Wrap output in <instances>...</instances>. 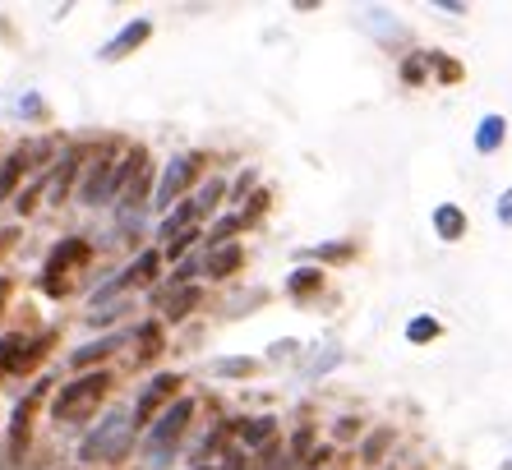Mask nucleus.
<instances>
[{
    "label": "nucleus",
    "mask_w": 512,
    "mask_h": 470,
    "mask_svg": "<svg viewBox=\"0 0 512 470\" xmlns=\"http://www.w3.org/2000/svg\"><path fill=\"white\" fill-rule=\"evenodd\" d=\"M125 176H130V143L102 139L93 148V162L84 166V189H79V203L97 208V203H107V199H120Z\"/></svg>",
    "instance_id": "f257e3e1"
},
{
    "label": "nucleus",
    "mask_w": 512,
    "mask_h": 470,
    "mask_svg": "<svg viewBox=\"0 0 512 470\" xmlns=\"http://www.w3.org/2000/svg\"><path fill=\"white\" fill-rule=\"evenodd\" d=\"M88 263H93V240H84V235H65V240L47 254V263H42V277H37L42 295L65 300V295L79 286V277H84Z\"/></svg>",
    "instance_id": "f03ea898"
},
{
    "label": "nucleus",
    "mask_w": 512,
    "mask_h": 470,
    "mask_svg": "<svg viewBox=\"0 0 512 470\" xmlns=\"http://www.w3.org/2000/svg\"><path fill=\"white\" fill-rule=\"evenodd\" d=\"M111 388H116V378H111L107 369L74 378V383H65V388L56 392V401H51V415H56V424H84V420H93L97 406L111 397Z\"/></svg>",
    "instance_id": "7ed1b4c3"
},
{
    "label": "nucleus",
    "mask_w": 512,
    "mask_h": 470,
    "mask_svg": "<svg viewBox=\"0 0 512 470\" xmlns=\"http://www.w3.org/2000/svg\"><path fill=\"white\" fill-rule=\"evenodd\" d=\"M130 443H134V415L111 411L107 420L79 443V461H88V466H120V461L130 457Z\"/></svg>",
    "instance_id": "20e7f679"
},
{
    "label": "nucleus",
    "mask_w": 512,
    "mask_h": 470,
    "mask_svg": "<svg viewBox=\"0 0 512 470\" xmlns=\"http://www.w3.org/2000/svg\"><path fill=\"white\" fill-rule=\"evenodd\" d=\"M60 341V328H47V332H5L0 341V369L10 378H28L37 369L47 365L51 346Z\"/></svg>",
    "instance_id": "39448f33"
},
{
    "label": "nucleus",
    "mask_w": 512,
    "mask_h": 470,
    "mask_svg": "<svg viewBox=\"0 0 512 470\" xmlns=\"http://www.w3.org/2000/svg\"><path fill=\"white\" fill-rule=\"evenodd\" d=\"M47 392H51V383L42 378V383H33V388L19 397V406H14V415H10V438H5V466H24V452H28V443H33V424H37V411H42Z\"/></svg>",
    "instance_id": "423d86ee"
},
{
    "label": "nucleus",
    "mask_w": 512,
    "mask_h": 470,
    "mask_svg": "<svg viewBox=\"0 0 512 470\" xmlns=\"http://www.w3.org/2000/svg\"><path fill=\"white\" fill-rule=\"evenodd\" d=\"M190 420H194V401L180 397L176 406H171V411L162 415L153 429H148V470H162V466H167V452H176V443L185 438Z\"/></svg>",
    "instance_id": "0eeeda50"
},
{
    "label": "nucleus",
    "mask_w": 512,
    "mask_h": 470,
    "mask_svg": "<svg viewBox=\"0 0 512 470\" xmlns=\"http://www.w3.org/2000/svg\"><path fill=\"white\" fill-rule=\"evenodd\" d=\"M203 166H208V157H203V153L171 157V166L162 171V180H157V189H153V208H171L176 199H185V194H190V185L203 176Z\"/></svg>",
    "instance_id": "6e6552de"
},
{
    "label": "nucleus",
    "mask_w": 512,
    "mask_h": 470,
    "mask_svg": "<svg viewBox=\"0 0 512 470\" xmlns=\"http://www.w3.org/2000/svg\"><path fill=\"white\" fill-rule=\"evenodd\" d=\"M180 388H185V374H157L134 401V429H148L153 420H162L180 401Z\"/></svg>",
    "instance_id": "1a4fd4ad"
},
{
    "label": "nucleus",
    "mask_w": 512,
    "mask_h": 470,
    "mask_svg": "<svg viewBox=\"0 0 512 470\" xmlns=\"http://www.w3.org/2000/svg\"><path fill=\"white\" fill-rule=\"evenodd\" d=\"M157 272H162V254H157V249H143L139 259L120 272L116 282H107L102 291H97L93 305H111V300H125V291H143V286H153Z\"/></svg>",
    "instance_id": "9d476101"
},
{
    "label": "nucleus",
    "mask_w": 512,
    "mask_h": 470,
    "mask_svg": "<svg viewBox=\"0 0 512 470\" xmlns=\"http://www.w3.org/2000/svg\"><path fill=\"white\" fill-rule=\"evenodd\" d=\"M51 148H56L51 139H28V143H19V148H14V153L0 162V199H10L14 185H19L28 171H37V166L47 162Z\"/></svg>",
    "instance_id": "9b49d317"
},
{
    "label": "nucleus",
    "mask_w": 512,
    "mask_h": 470,
    "mask_svg": "<svg viewBox=\"0 0 512 470\" xmlns=\"http://www.w3.org/2000/svg\"><path fill=\"white\" fill-rule=\"evenodd\" d=\"M143 203H148V148L130 143V176L120 185V217H139Z\"/></svg>",
    "instance_id": "f8f14e48"
},
{
    "label": "nucleus",
    "mask_w": 512,
    "mask_h": 470,
    "mask_svg": "<svg viewBox=\"0 0 512 470\" xmlns=\"http://www.w3.org/2000/svg\"><path fill=\"white\" fill-rule=\"evenodd\" d=\"M148 37H153V19H130V24L120 28L111 42H102V47H97V60H102V65H116V60L134 56Z\"/></svg>",
    "instance_id": "ddd939ff"
},
{
    "label": "nucleus",
    "mask_w": 512,
    "mask_h": 470,
    "mask_svg": "<svg viewBox=\"0 0 512 470\" xmlns=\"http://www.w3.org/2000/svg\"><path fill=\"white\" fill-rule=\"evenodd\" d=\"M130 346H134V369H148L157 360V355L167 351V337H162V323L157 318H148V323H139V328L130 332Z\"/></svg>",
    "instance_id": "4468645a"
},
{
    "label": "nucleus",
    "mask_w": 512,
    "mask_h": 470,
    "mask_svg": "<svg viewBox=\"0 0 512 470\" xmlns=\"http://www.w3.org/2000/svg\"><path fill=\"white\" fill-rule=\"evenodd\" d=\"M84 157H88V148H84V143H74L70 153H65V157H60V162H56V171H51V176H47V194H51V203H65V194H70L74 176L84 171V166H79V162H84Z\"/></svg>",
    "instance_id": "2eb2a0df"
},
{
    "label": "nucleus",
    "mask_w": 512,
    "mask_h": 470,
    "mask_svg": "<svg viewBox=\"0 0 512 470\" xmlns=\"http://www.w3.org/2000/svg\"><path fill=\"white\" fill-rule=\"evenodd\" d=\"M199 217H208V208H203L199 199H185V203H176V212H171L167 222H162V231H157V240H162V245H176L180 235H190V231H194V222H199Z\"/></svg>",
    "instance_id": "dca6fc26"
},
{
    "label": "nucleus",
    "mask_w": 512,
    "mask_h": 470,
    "mask_svg": "<svg viewBox=\"0 0 512 470\" xmlns=\"http://www.w3.org/2000/svg\"><path fill=\"white\" fill-rule=\"evenodd\" d=\"M240 268H245V249L240 245H222L203 254V277H213V282H227L231 272H240Z\"/></svg>",
    "instance_id": "f3484780"
},
{
    "label": "nucleus",
    "mask_w": 512,
    "mask_h": 470,
    "mask_svg": "<svg viewBox=\"0 0 512 470\" xmlns=\"http://www.w3.org/2000/svg\"><path fill=\"white\" fill-rule=\"evenodd\" d=\"M125 341H130V332H111V337H102V341H88V346H79V351L70 355V365H74V369H88V365H97V360L116 355Z\"/></svg>",
    "instance_id": "a211bd4d"
},
{
    "label": "nucleus",
    "mask_w": 512,
    "mask_h": 470,
    "mask_svg": "<svg viewBox=\"0 0 512 470\" xmlns=\"http://www.w3.org/2000/svg\"><path fill=\"white\" fill-rule=\"evenodd\" d=\"M434 231H439V240H462L466 212L457 208V203H439V208H434Z\"/></svg>",
    "instance_id": "6ab92c4d"
},
{
    "label": "nucleus",
    "mask_w": 512,
    "mask_h": 470,
    "mask_svg": "<svg viewBox=\"0 0 512 470\" xmlns=\"http://www.w3.org/2000/svg\"><path fill=\"white\" fill-rule=\"evenodd\" d=\"M273 415H254V420H236V434L245 438V447H273Z\"/></svg>",
    "instance_id": "aec40b11"
},
{
    "label": "nucleus",
    "mask_w": 512,
    "mask_h": 470,
    "mask_svg": "<svg viewBox=\"0 0 512 470\" xmlns=\"http://www.w3.org/2000/svg\"><path fill=\"white\" fill-rule=\"evenodd\" d=\"M199 305H203L199 286H180L176 295H167V314H162V318H167V323H185V318H190Z\"/></svg>",
    "instance_id": "412c9836"
},
{
    "label": "nucleus",
    "mask_w": 512,
    "mask_h": 470,
    "mask_svg": "<svg viewBox=\"0 0 512 470\" xmlns=\"http://www.w3.org/2000/svg\"><path fill=\"white\" fill-rule=\"evenodd\" d=\"M286 291H291V300H314V295L323 291V272L319 268H296L291 277H286Z\"/></svg>",
    "instance_id": "4be33fe9"
},
{
    "label": "nucleus",
    "mask_w": 512,
    "mask_h": 470,
    "mask_svg": "<svg viewBox=\"0 0 512 470\" xmlns=\"http://www.w3.org/2000/svg\"><path fill=\"white\" fill-rule=\"evenodd\" d=\"M503 134H508V120H503V116H485L476 125V153H499Z\"/></svg>",
    "instance_id": "5701e85b"
},
{
    "label": "nucleus",
    "mask_w": 512,
    "mask_h": 470,
    "mask_svg": "<svg viewBox=\"0 0 512 470\" xmlns=\"http://www.w3.org/2000/svg\"><path fill=\"white\" fill-rule=\"evenodd\" d=\"M439 318H429V314H420V318H411L406 323V341H416V346H425V341H434L439 337Z\"/></svg>",
    "instance_id": "b1692460"
},
{
    "label": "nucleus",
    "mask_w": 512,
    "mask_h": 470,
    "mask_svg": "<svg viewBox=\"0 0 512 470\" xmlns=\"http://www.w3.org/2000/svg\"><path fill=\"white\" fill-rule=\"evenodd\" d=\"M425 60H429V70L439 74V79H448V83L462 79V65H457V60H448L443 51H425Z\"/></svg>",
    "instance_id": "393cba45"
},
{
    "label": "nucleus",
    "mask_w": 512,
    "mask_h": 470,
    "mask_svg": "<svg viewBox=\"0 0 512 470\" xmlns=\"http://www.w3.org/2000/svg\"><path fill=\"white\" fill-rule=\"evenodd\" d=\"M310 259L346 263V259H356V245H351V240H342V245H319V249H310Z\"/></svg>",
    "instance_id": "a878e982"
},
{
    "label": "nucleus",
    "mask_w": 512,
    "mask_h": 470,
    "mask_svg": "<svg viewBox=\"0 0 512 470\" xmlns=\"http://www.w3.org/2000/svg\"><path fill=\"white\" fill-rule=\"evenodd\" d=\"M194 199H199L208 212H217V203L227 199V180H217V176H213V180H208V185L199 189V194H194Z\"/></svg>",
    "instance_id": "bb28decb"
},
{
    "label": "nucleus",
    "mask_w": 512,
    "mask_h": 470,
    "mask_svg": "<svg viewBox=\"0 0 512 470\" xmlns=\"http://www.w3.org/2000/svg\"><path fill=\"white\" fill-rule=\"evenodd\" d=\"M254 369H259L254 360H217L213 374H222V378H250Z\"/></svg>",
    "instance_id": "cd10ccee"
},
{
    "label": "nucleus",
    "mask_w": 512,
    "mask_h": 470,
    "mask_svg": "<svg viewBox=\"0 0 512 470\" xmlns=\"http://www.w3.org/2000/svg\"><path fill=\"white\" fill-rule=\"evenodd\" d=\"M268 203H273V194H268V189H259V194H250V208L240 212V222L245 226H254L263 217V212H268Z\"/></svg>",
    "instance_id": "c85d7f7f"
},
{
    "label": "nucleus",
    "mask_w": 512,
    "mask_h": 470,
    "mask_svg": "<svg viewBox=\"0 0 512 470\" xmlns=\"http://www.w3.org/2000/svg\"><path fill=\"white\" fill-rule=\"evenodd\" d=\"M388 443H393V429H379V434H374L370 438V443H365V457H379V452H383V447H388Z\"/></svg>",
    "instance_id": "c756f323"
},
{
    "label": "nucleus",
    "mask_w": 512,
    "mask_h": 470,
    "mask_svg": "<svg viewBox=\"0 0 512 470\" xmlns=\"http://www.w3.org/2000/svg\"><path fill=\"white\" fill-rule=\"evenodd\" d=\"M19 111H24V116H33V120L47 116V106H42V97H24V102H19Z\"/></svg>",
    "instance_id": "7c9ffc66"
},
{
    "label": "nucleus",
    "mask_w": 512,
    "mask_h": 470,
    "mask_svg": "<svg viewBox=\"0 0 512 470\" xmlns=\"http://www.w3.org/2000/svg\"><path fill=\"white\" fill-rule=\"evenodd\" d=\"M10 300H14V282H10V277H0V318H5Z\"/></svg>",
    "instance_id": "2f4dec72"
},
{
    "label": "nucleus",
    "mask_w": 512,
    "mask_h": 470,
    "mask_svg": "<svg viewBox=\"0 0 512 470\" xmlns=\"http://www.w3.org/2000/svg\"><path fill=\"white\" fill-rule=\"evenodd\" d=\"M499 222L512 226V189H503V199H499Z\"/></svg>",
    "instance_id": "473e14b6"
},
{
    "label": "nucleus",
    "mask_w": 512,
    "mask_h": 470,
    "mask_svg": "<svg viewBox=\"0 0 512 470\" xmlns=\"http://www.w3.org/2000/svg\"><path fill=\"white\" fill-rule=\"evenodd\" d=\"M14 240H19V231H14V226H5V231H0V259L14 249Z\"/></svg>",
    "instance_id": "72a5a7b5"
},
{
    "label": "nucleus",
    "mask_w": 512,
    "mask_h": 470,
    "mask_svg": "<svg viewBox=\"0 0 512 470\" xmlns=\"http://www.w3.org/2000/svg\"><path fill=\"white\" fill-rule=\"evenodd\" d=\"M250 185H254V171H245V176L236 180V194H231V199H236V203H245V189H250Z\"/></svg>",
    "instance_id": "f704fd0d"
},
{
    "label": "nucleus",
    "mask_w": 512,
    "mask_h": 470,
    "mask_svg": "<svg viewBox=\"0 0 512 470\" xmlns=\"http://www.w3.org/2000/svg\"><path fill=\"white\" fill-rule=\"evenodd\" d=\"M0 374H5V369H0Z\"/></svg>",
    "instance_id": "c9c22d12"
},
{
    "label": "nucleus",
    "mask_w": 512,
    "mask_h": 470,
    "mask_svg": "<svg viewBox=\"0 0 512 470\" xmlns=\"http://www.w3.org/2000/svg\"><path fill=\"white\" fill-rule=\"evenodd\" d=\"M79 470H84V466H79Z\"/></svg>",
    "instance_id": "e433bc0d"
},
{
    "label": "nucleus",
    "mask_w": 512,
    "mask_h": 470,
    "mask_svg": "<svg viewBox=\"0 0 512 470\" xmlns=\"http://www.w3.org/2000/svg\"><path fill=\"white\" fill-rule=\"evenodd\" d=\"M199 470H203V466H199Z\"/></svg>",
    "instance_id": "4c0bfd02"
}]
</instances>
